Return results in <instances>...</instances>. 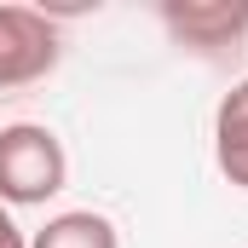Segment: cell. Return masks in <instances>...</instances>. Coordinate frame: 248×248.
Returning <instances> with one entry per match:
<instances>
[{
    "mask_svg": "<svg viewBox=\"0 0 248 248\" xmlns=\"http://www.w3.org/2000/svg\"><path fill=\"white\" fill-rule=\"evenodd\" d=\"M69 185L63 139L41 122L0 127V202L6 208H41Z\"/></svg>",
    "mask_w": 248,
    "mask_h": 248,
    "instance_id": "1",
    "label": "cell"
},
{
    "mask_svg": "<svg viewBox=\"0 0 248 248\" xmlns=\"http://www.w3.org/2000/svg\"><path fill=\"white\" fill-rule=\"evenodd\" d=\"M58 23L35 6H0V93L35 87L58 69Z\"/></svg>",
    "mask_w": 248,
    "mask_h": 248,
    "instance_id": "2",
    "label": "cell"
},
{
    "mask_svg": "<svg viewBox=\"0 0 248 248\" xmlns=\"http://www.w3.org/2000/svg\"><path fill=\"white\" fill-rule=\"evenodd\" d=\"M162 23L185 46H231L248 35V0H168Z\"/></svg>",
    "mask_w": 248,
    "mask_h": 248,
    "instance_id": "3",
    "label": "cell"
},
{
    "mask_svg": "<svg viewBox=\"0 0 248 248\" xmlns=\"http://www.w3.org/2000/svg\"><path fill=\"white\" fill-rule=\"evenodd\" d=\"M214 162L237 190H248V81H237L214 110Z\"/></svg>",
    "mask_w": 248,
    "mask_h": 248,
    "instance_id": "4",
    "label": "cell"
},
{
    "mask_svg": "<svg viewBox=\"0 0 248 248\" xmlns=\"http://www.w3.org/2000/svg\"><path fill=\"white\" fill-rule=\"evenodd\" d=\"M29 248H122V231L110 214H93V208H69V214H52Z\"/></svg>",
    "mask_w": 248,
    "mask_h": 248,
    "instance_id": "5",
    "label": "cell"
},
{
    "mask_svg": "<svg viewBox=\"0 0 248 248\" xmlns=\"http://www.w3.org/2000/svg\"><path fill=\"white\" fill-rule=\"evenodd\" d=\"M0 248H29V237H23V225L12 219V208L0 202Z\"/></svg>",
    "mask_w": 248,
    "mask_h": 248,
    "instance_id": "6",
    "label": "cell"
}]
</instances>
